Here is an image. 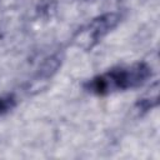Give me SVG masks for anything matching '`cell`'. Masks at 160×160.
I'll list each match as a JSON object with an SVG mask.
<instances>
[{"label": "cell", "mask_w": 160, "mask_h": 160, "mask_svg": "<svg viewBox=\"0 0 160 160\" xmlns=\"http://www.w3.org/2000/svg\"><path fill=\"white\" fill-rule=\"evenodd\" d=\"M150 76L151 68L146 62L139 61L131 65L109 69L108 71L89 79L84 88L94 95L105 96L112 92L139 88L145 84Z\"/></svg>", "instance_id": "1"}, {"label": "cell", "mask_w": 160, "mask_h": 160, "mask_svg": "<svg viewBox=\"0 0 160 160\" xmlns=\"http://www.w3.org/2000/svg\"><path fill=\"white\" fill-rule=\"evenodd\" d=\"M120 19L121 16L118 12H106L94 18L74 35V44L84 50L92 49L119 24Z\"/></svg>", "instance_id": "2"}, {"label": "cell", "mask_w": 160, "mask_h": 160, "mask_svg": "<svg viewBox=\"0 0 160 160\" xmlns=\"http://www.w3.org/2000/svg\"><path fill=\"white\" fill-rule=\"evenodd\" d=\"M16 104V98L14 94L0 95V116L10 111Z\"/></svg>", "instance_id": "3"}]
</instances>
